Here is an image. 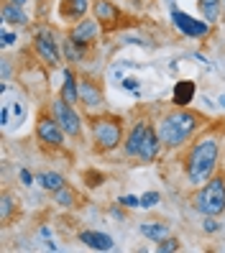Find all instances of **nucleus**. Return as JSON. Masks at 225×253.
I'll list each match as a JSON object with an SVG mask.
<instances>
[{
  "instance_id": "nucleus-1",
  "label": "nucleus",
  "mask_w": 225,
  "mask_h": 253,
  "mask_svg": "<svg viewBox=\"0 0 225 253\" xmlns=\"http://www.w3.org/2000/svg\"><path fill=\"white\" fill-rule=\"evenodd\" d=\"M220 159V136L218 130H205L192 141L184 154V176L192 187H202L218 169Z\"/></svg>"
},
{
  "instance_id": "nucleus-2",
  "label": "nucleus",
  "mask_w": 225,
  "mask_h": 253,
  "mask_svg": "<svg viewBox=\"0 0 225 253\" xmlns=\"http://www.w3.org/2000/svg\"><path fill=\"white\" fill-rule=\"evenodd\" d=\"M205 126V118L189 108H174L172 113L161 115L156 130L161 136L164 148H182L187 141L197 136V130Z\"/></svg>"
},
{
  "instance_id": "nucleus-3",
  "label": "nucleus",
  "mask_w": 225,
  "mask_h": 253,
  "mask_svg": "<svg viewBox=\"0 0 225 253\" xmlns=\"http://www.w3.org/2000/svg\"><path fill=\"white\" fill-rule=\"evenodd\" d=\"M90 138L95 154H110L126 141V123L118 115H95L90 118Z\"/></svg>"
},
{
  "instance_id": "nucleus-4",
  "label": "nucleus",
  "mask_w": 225,
  "mask_h": 253,
  "mask_svg": "<svg viewBox=\"0 0 225 253\" xmlns=\"http://www.w3.org/2000/svg\"><path fill=\"white\" fill-rule=\"evenodd\" d=\"M192 207L202 217H207V215L220 217L225 212V171L213 174L202 187H197V192L192 197Z\"/></svg>"
},
{
  "instance_id": "nucleus-5",
  "label": "nucleus",
  "mask_w": 225,
  "mask_h": 253,
  "mask_svg": "<svg viewBox=\"0 0 225 253\" xmlns=\"http://www.w3.org/2000/svg\"><path fill=\"white\" fill-rule=\"evenodd\" d=\"M49 113L59 121V126L64 128V133L69 138H82V130H85V126H82V118H80V113L74 110V105H69L67 100H62V97H54L51 102H49Z\"/></svg>"
},
{
  "instance_id": "nucleus-6",
  "label": "nucleus",
  "mask_w": 225,
  "mask_h": 253,
  "mask_svg": "<svg viewBox=\"0 0 225 253\" xmlns=\"http://www.w3.org/2000/svg\"><path fill=\"white\" fill-rule=\"evenodd\" d=\"M34 49H36L39 59L46 67H59L62 59H64L62 49H59V41H56V36L49 31V28H39V31L34 34Z\"/></svg>"
},
{
  "instance_id": "nucleus-7",
  "label": "nucleus",
  "mask_w": 225,
  "mask_h": 253,
  "mask_svg": "<svg viewBox=\"0 0 225 253\" xmlns=\"http://www.w3.org/2000/svg\"><path fill=\"white\" fill-rule=\"evenodd\" d=\"M64 128L59 126V121L51 115V113H41L39 121H36V138L49 146V148H62L64 146Z\"/></svg>"
},
{
  "instance_id": "nucleus-8",
  "label": "nucleus",
  "mask_w": 225,
  "mask_h": 253,
  "mask_svg": "<svg viewBox=\"0 0 225 253\" xmlns=\"http://www.w3.org/2000/svg\"><path fill=\"white\" fill-rule=\"evenodd\" d=\"M172 21L187 39H202V36L210 34V23L207 21L192 18V16H187V13H182V10H172Z\"/></svg>"
},
{
  "instance_id": "nucleus-9",
  "label": "nucleus",
  "mask_w": 225,
  "mask_h": 253,
  "mask_svg": "<svg viewBox=\"0 0 225 253\" xmlns=\"http://www.w3.org/2000/svg\"><path fill=\"white\" fill-rule=\"evenodd\" d=\"M80 102L87 110H97L102 108L105 95H102V84L95 77H80Z\"/></svg>"
},
{
  "instance_id": "nucleus-10",
  "label": "nucleus",
  "mask_w": 225,
  "mask_h": 253,
  "mask_svg": "<svg viewBox=\"0 0 225 253\" xmlns=\"http://www.w3.org/2000/svg\"><path fill=\"white\" fill-rule=\"evenodd\" d=\"M92 13H95V18L102 28H115L118 23H121V8H118L115 3H110V0H95Z\"/></svg>"
},
{
  "instance_id": "nucleus-11",
  "label": "nucleus",
  "mask_w": 225,
  "mask_h": 253,
  "mask_svg": "<svg viewBox=\"0 0 225 253\" xmlns=\"http://www.w3.org/2000/svg\"><path fill=\"white\" fill-rule=\"evenodd\" d=\"M161 136H159V130L154 123H148V130H146V138H143V146H141V151H138V161L141 164H151L156 161L159 151H161Z\"/></svg>"
},
{
  "instance_id": "nucleus-12",
  "label": "nucleus",
  "mask_w": 225,
  "mask_h": 253,
  "mask_svg": "<svg viewBox=\"0 0 225 253\" xmlns=\"http://www.w3.org/2000/svg\"><path fill=\"white\" fill-rule=\"evenodd\" d=\"M97 26H100L97 18H82L72 26L69 36L77 43H82V46H90V43H95V39H97Z\"/></svg>"
},
{
  "instance_id": "nucleus-13",
  "label": "nucleus",
  "mask_w": 225,
  "mask_h": 253,
  "mask_svg": "<svg viewBox=\"0 0 225 253\" xmlns=\"http://www.w3.org/2000/svg\"><path fill=\"white\" fill-rule=\"evenodd\" d=\"M146 130H148V121H136V123H133L131 133H128L126 141H123V151H126V156L138 159V151H141L143 138H146Z\"/></svg>"
},
{
  "instance_id": "nucleus-14",
  "label": "nucleus",
  "mask_w": 225,
  "mask_h": 253,
  "mask_svg": "<svg viewBox=\"0 0 225 253\" xmlns=\"http://www.w3.org/2000/svg\"><path fill=\"white\" fill-rule=\"evenodd\" d=\"M90 10V0H62L59 3V18L77 23L85 18V13Z\"/></svg>"
},
{
  "instance_id": "nucleus-15",
  "label": "nucleus",
  "mask_w": 225,
  "mask_h": 253,
  "mask_svg": "<svg viewBox=\"0 0 225 253\" xmlns=\"http://www.w3.org/2000/svg\"><path fill=\"white\" fill-rule=\"evenodd\" d=\"M0 16H3V23H8V26H26L28 23V16L23 13V5H16V3H10V0H3Z\"/></svg>"
},
{
  "instance_id": "nucleus-16",
  "label": "nucleus",
  "mask_w": 225,
  "mask_h": 253,
  "mask_svg": "<svg viewBox=\"0 0 225 253\" xmlns=\"http://www.w3.org/2000/svg\"><path fill=\"white\" fill-rule=\"evenodd\" d=\"M80 243H85L87 248H92V251H110L113 248V238L105 235V233H97V230H82L80 233Z\"/></svg>"
},
{
  "instance_id": "nucleus-17",
  "label": "nucleus",
  "mask_w": 225,
  "mask_h": 253,
  "mask_svg": "<svg viewBox=\"0 0 225 253\" xmlns=\"http://www.w3.org/2000/svg\"><path fill=\"white\" fill-rule=\"evenodd\" d=\"M59 97L67 100L69 105H77L80 102V80H77V74H74L72 69H64V84H62Z\"/></svg>"
},
{
  "instance_id": "nucleus-18",
  "label": "nucleus",
  "mask_w": 225,
  "mask_h": 253,
  "mask_svg": "<svg viewBox=\"0 0 225 253\" xmlns=\"http://www.w3.org/2000/svg\"><path fill=\"white\" fill-rule=\"evenodd\" d=\"M194 100V82L189 80H182V82H177L174 84V108H189V102Z\"/></svg>"
},
{
  "instance_id": "nucleus-19",
  "label": "nucleus",
  "mask_w": 225,
  "mask_h": 253,
  "mask_svg": "<svg viewBox=\"0 0 225 253\" xmlns=\"http://www.w3.org/2000/svg\"><path fill=\"white\" fill-rule=\"evenodd\" d=\"M85 49H87V46L77 43L72 36H67V39L62 41V54H64V59H69L72 64H80V62H82V59H85Z\"/></svg>"
},
{
  "instance_id": "nucleus-20",
  "label": "nucleus",
  "mask_w": 225,
  "mask_h": 253,
  "mask_svg": "<svg viewBox=\"0 0 225 253\" xmlns=\"http://www.w3.org/2000/svg\"><path fill=\"white\" fill-rule=\"evenodd\" d=\"M138 233H141L143 238H148V241L159 243L161 238L169 235V228L164 225V222H141V225H138Z\"/></svg>"
},
{
  "instance_id": "nucleus-21",
  "label": "nucleus",
  "mask_w": 225,
  "mask_h": 253,
  "mask_svg": "<svg viewBox=\"0 0 225 253\" xmlns=\"http://www.w3.org/2000/svg\"><path fill=\"white\" fill-rule=\"evenodd\" d=\"M36 182H39L44 189H46V192H51V195H54V192H59L62 187H67L64 176L56 174V171H41V174L36 176Z\"/></svg>"
},
{
  "instance_id": "nucleus-22",
  "label": "nucleus",
  "mask_w": 225,
  "mask_h": 253,
  "mask_svg": "<svg viewBox=\"0 0 225 253\" xmlns=\"http://www.w3.org/2000/svg\"><path fill=\"white\" fill-rule=\"evenodd\" d=\"M156 251L159 253H174V251H182V241H177V238H161L156 243Z\"/></svg>"
},
{
  "instance_id": "nucleus-23",
  "label": "nucleus",
  "mask_w": 225,
  "mask_h": 253,
  "mask_svg": "<svg viewBox=\"0 0 225 253\" xmlns=\"http://www.w3.org/2000/svg\"><path fill=\"white\" fill-rule=\"evenodd\" d=\"M54 200H56V205H62V207H72L74 205V192L62 187L59 192H54Z\"/></svg>"
},
{
  "instance_id": "nucleus-24",
  "label": "nucleus",
  "mask_w": 225,
  "mask_h": 253,
  "mask_svg": "<svg viewBox=\"0 0 225 253\" xmlns=\"http://www.w3.org/2000/svg\"><path fill=\"white\" fill-rule=\"evenodd\" d=\"M200 13L207 23H215L220 18V5H200Z\"/></svg>"
},
{
  "instance_id": "nucleus-25",
  "label": "nucleus",
  "mask_w": 225,
  "mask_h": 253,
  "mask_svg": "<svg viewBox=\"0 0 225 253\" xmlns=\"http://www.w3.org/2000/svg\"><path fill=\"white\" fill-rule=\"evenodd\" d=\"M159 202H161L159 192H146V195H141V207H143V210H148V207H156Z\"/></svg>"
},
{
  "instance_id": "nucleus-26",
  "label": "nucleus",
  "mask_w": 225,
  "mask_h": 253,
  "mask_svg": "<svg viewBox=\"0 0 225 253\" xmlns=\"http://www.w3.org/2000/svg\"><path fill=\"white\" fill-rule=\"evenodd\" d=\"M10 210H13V200H10V195L5 192V195H3V202H0V217H3V222H8Z\"/></svg>"
},
{
  "instance_id": "nucleus-27",
  "label": "nucleus",
  "mask_w": 225,
  "mask_h": 253,
  "mask_svg": "<svg viewBox=\"0 0 225 253\" xmlns=\"http://www.w3.org/2000/svg\"><path fill=\"white\" fill-rule=\"evenodd\" d=\"M220 228H223V225L218 222V217H213V215H207L205 222H202V230H205V233H218Z\"/></svg>"
},
{
  "instance_id": "nucleus-28",
  "label": "nucleus",
  "mask_w": 225,
  "mask_h": 253,
  "mask_svg": "<svg viewBox=\"0 0 225 253\" xmlns=\"http://www.w3.org/2000/svg\"><path fill=\"white\" fill-rule=\"evenodd\" d=\"M118 202H121V207H141V197H133V195H126Z\"/></svg>"
},
{
  "instance_id": "nucleus-29",
  "label": "nucleus",
  "mask_w": 225,
  "mask_h": 253,
  "mask_svg": "<svg viewBox=\"0 0 225 253\" xmlns=\"http://www.w3.org/2000/svg\"><path fill=\"white\" fill-rule=\"evenodd\" d=\"M21 182L28 187V184H34V174L28 171V169H21Z\"/></svg>"
},
{
  "instance_id": "nucleus-30",
  "label": "nucleus",
  "mask_w": 225,
  "mask_h": 253,
  "mask_svg": "<svg viewBox=\"0 0 225 253\" xmlns=\"http://www.w3.org/2000/svg\"><path fill=\"white\" fill-rule=\"evenodd\" d=\"M123 87H126V90H133V92H136V90H138V80L128 77V80H123Z\"/></svg>"
},
{
  "instance_id": "nucleus-31",
  "label": "nucleus",
  "mask_w": 225,
  "mask_h": 253,
  "mask_svg": "<svg viewBox=\"0 0 225 253\" xmlns=\"http://www.w3.org/2000/svg\"><path fill=\"white\" fill-rule=\"evenodd\" d=\"M8 121H10V110H8V105H3V110H0V123H3V128L8 126Z\"/></svg>"
},
{
  "instance_id": "nucleus-32",
  "label": "nucleus",
  "mask_w": 225,
  "mask_h": 253,
  "mask_svg": "<svg viewBox=\"0 0 225 253\" xmlns=\"http://www.w3.org/2000/svg\"><path fill=\"white\" fill-rule=\"evenodd\" d=\"M10 43H16V34L3 31V46H10Z\"/></svg>"
},
{
  "instance_id": "nucleus-33",
  "label": "nucleus",
  "mask_w": 225,
  "mask_h": 253,
  "mask_svg": "<svg viewBox=\"0 0 225 253\" xmlns=\"http://www.w3.org/2000/svg\"><path fill=\"white\" fill-rule=\"evenodd\" d=\"M13 110H16V118H18V123H21V121H23V115H26L23 102H16V105H13Z\"/></svg>"
},
{
  "instance_id": "nucleus-34",
  "label": "nucleus",
  "mask_w": 225,
  "mask_h": 253,
  "mask_svg": "<svg viewBox=\"0 0 225 253\" xmlns=\"http://www.w3.org/2000/svg\"><path fill=\"white\" fill-rule=\"evenodd\" d=\"M197 5H223V0H197Z\"/></svg>"
},
{
  "instance_id": "nucleus-35",
  "label": "nucleus",
  "mask_w": 225,
  "mask_h": 253,
  "mask_svg": "<svg viewBox=\"0 0 225 253\" xmlns=\"http://www.w3.org/2000/svg\"><path fill=\"white\" fill-rule=\"evenodd\" d=\"M10 3H16V5H23V3H26V0H10Z\"/></svg>"
},
{
  "instance_id": "nucleus-36",
  "label": "nucleus",
  "mask_w": 225,
  "mask_h": 253,
  "mask_svg": "<svg viewBox=\"0 0 225 253\" xmlns=\"http://www.w3.org/2000/svg\"><path fill=\"white\" fill-rule=\"evenodd\" d=\"M220 105H223V108H225V95H223V97H220Z\"/></svg>"
},
{
  "instance_id": "nucleus-37",
  "label": "nucleus",
  "mask_w": 225,
  "mask_h": 253,
  "mask_svg": "<svg viewBox=\"0 0 225 253\" xmlns=\"http://www.w3.org/2000/svg\"><path fill=\"white\" fill-rule=\"evenodd\" d=\"M223 3H225V0H223Z\"/></svg>"
}]
</instances>
